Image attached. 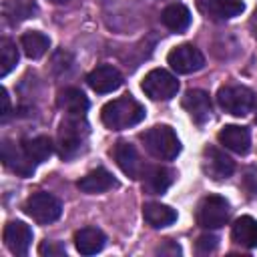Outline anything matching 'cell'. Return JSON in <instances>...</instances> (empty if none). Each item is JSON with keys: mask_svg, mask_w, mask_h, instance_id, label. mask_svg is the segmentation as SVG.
I'll return each mask as SVG.
<instances>
[{"mask_svg": "<svg viewBox=\"0 0 257 257\" xmlns=\"http://www.w3.org/2000/svg\"><path fill=\"white\" fill-rule=\"evenodd\" d=\"M241 185H243V189L249 195H257V167H247L245 169L243 179H241Z\"/></svg>", "mask_w": 257, "mask_h": 257, "instance_id": "cell-29", "label": "cell"}, {"mask_svg": "<svg viewBox=\"0 0 257 257\" xmlns=\"http://www.w3.org/2000/svg\"><path fill=\"white\" fill-rule=\"evenodd\" d=\"M0 98H2V120H6L8 114H10V96H8L6 88L0 90Z\"/></svg>", "mask_w": 257, "mask_h": 257, "instance_id": "cell-32", "label": "cell"}, {"mask_svg": "<svg viewBox=\"0 0 257 257\" xmlns=\"http://www.w3.org/2000/svg\"><path fill=\"white\" fill-rule=\"evenodd\" d=\"M116 187V179L102 167L86 173L80 181H78V189L82 193H88V195H96V193H104L108 189Z\"/></svg>", "mask_w": 257, "mask_h": 257, "instance_id": "cell-18", "label": "cell"}, {"mask_svg": "<svg viewBox=\"0 0 257 257\" xmlns=\"http://www.w3.org/2000/svg\"><path fill=\"white\" fill-rule=\"evenodd\" d=\"M161 20H163V24L169 30L181 32V30L189 28V24H191V12H189V8L185 4H169L163 10Z\"/></svg>", "mask_w": 257, "mask_h": 257, "instance_id": "cell-24", "label": "cell"}, {"mask_svg": "<svg viewBox=\"0 0 257 257\" xmlns=\"http://www.w3.org/2000/svg\"><path fill=\"white\" fill-rule=\"evenodd\" d=\"M22 147H24V151L28 153V157H30L36 165H38V163H44V161L52 155V151H54L52 141H50L48 137H44V135L32 137V139H24V141H22Z\"/></svg>", "mask_w": 257, "mask_h": 257, "instance_id": "cell-26", "label": "cell"}, {"mask_svg": "<svg viewBox=\"0 0 257 257\" xmlns=\"http://www.w3.org/2000/svg\"><path fill=\"white\" fill-rule=\"evenodd\" d=\"M36 12H38V6L32 0H8L2 6V14L10 24H18L22 20H28Z\"/></svg>", "mask_w": 257, "mask_h": 257, "instance_id": "cell-23", "label": "cell"}, {"mask_svg": "<svg viewBox=\"0 0 257 257\" xmlns=\"http://www.w3.org/2000/svg\"><path fill=\"white\" fill-rule=\"evenodd\" d=\"M104 233L96 227H82L74 233V247L80 255H94L104 247Z\"/></svg>", "mask_w": 257, "mask_h": 257, "instance_id": "cell-19", "label": "cell"}, {"mask_svg": "<svg viewBox=\"0 0 257 257\" xmlns=\"http://www.w3.org/2000/svg\"><path fill=\"white\" fill-rule=\"evenodd\" d=\"M38 253L42 257H64L66 249H64V245H60L56 241H42L38 247Z\"/></svg>", "mask_w": 257, "mask_h": 257, "instance_id": "cell-28", "label": "cell"}, {"mask_svg": "<svg viewBox=\"0 0 257 257\" xmlns=\"http://www.w3.org/2000/svg\"><path fill=\"white\" fill-rule=\"evenodd\" d=\"M86 122L84 116H68L66 120H62L60 128H58V155L62 159H70L74 157L86 139Z\"/></svg>", "mask_w": 257, "mask_h": 257, "instance_id": "cell-4", "label": "cell"}, {"mask_svg": "<svg viewBox=\"0 0 257 257\" xmlns=\"http://www.w3.org/2000/svg\"><path fill=\"white\" fill-rule=\"evenodd\" d=\"M217 102L225 112L233 116H245L255 106V92L243 84H225L217 92Z\"/></svg>", "mask_w": 257, "mask_h": 257, "instance_id": "cell-3", "label": "cell"}, {"mask_svg": "<svg viewBox=\"0 0 257 257\" xmlns=\"http://www.w3.org/2000/svg\"><path fill=\"white\" fill-rule=\"evenodd\" d=\"M217 237L215 235H211V233H205V235H201L199 239H197V251L201 253V255H207V253H213L215 249H217Z\"/></svg>", "mask_w": 257, "mask_h": 257, "instance_id": "cell-30", "label": "cell"}, {"mask_svg": "<svg viewBox=\"0 0 257 257\" xmlns=\"http://www.w3.org/2000/svg\"><path fill=\"white\" fill-rule=\"evenodd\" d=\"M167 62L171 64V68L179 74H191L197 72L205 66V56L203 52L193 46V44H181L177 48H173L167 56Z\"/></svg>", "mask_w": 257, "mask_h": 257, "instance_id": "cell-8", "label": "cell"}, {"mask_svg": "<svg viewBox=\"0 0 257 257\" xmlns=\"http://www.w3.org/2000/svg\"><path fill=\"white\" fill-rule=\"evenodd\" d=\"M143 118H145V106L128 94L106 102L100 110V120L110 131H122L135 126Z\"/></svg>", "mask_w": 257, "mask_h": 257, "instance_id": "cell-1", "label": "cell"}, {"mask_svg": "<svg viewBox=\"0 0 257 257\" xmlns=\"http://www.w3.org/2000/svg\"><path fill=\"white\" fill-rule=\"evenodd\" d=\"M229 219V201L221 195L205 197L197 207V223L205 229H219Z\"/></svg>", "mask_w": 257, "mask_h": 257, "instance_id": "cell-7", "label": "cell"}, {"mask_svg": "<svg viewBox=\"0 0 257 257\" xmlns=\"http://www.w3.org/2000/svg\"><path fill=\"white\" fill-rule=\"evenodd\" d=\"M175 181V171L169 167H145L143 171V189L151 195H161L165 193Z\"/></svg>", "mask_w": 257, "mask_h": 257, "instance_id": "cell-17", "label": "cell"}, {"mask_svg": "<svg viewBox=\"0 0 257 257\" xmlns=\"http://www.w3.org/2000/svg\"><path fill=\"white\" fill-rule=\"evenodd\" d=\"M199 10L213 20H229L245 10L241 0H197Z\"/></svg>", "mask_w": 257, "mask_h": 257, "instance_id": "cell-15", "label": "cell"}, {"mask_svg": "<svg viewBox=\"0 0 257 257\" xmlns=\"http://www.w3.org/2000/svg\"><path fill=\"white\" fill-rule=\"evenodd\" d=\"M203 171L207 177L213 181H223L229 179L235 171V163L217 147H205L203 151Z\"/></svg>", "mask_w": 257, "mask_h": 257, "instance_id": "cell-9", "label": "cell"}, {"mask_svg": "<svg viewBox=\"0 0 257 257\" xmlns=\"http://www.w3.org/2000/svg\"><path fill=\"white\" fill-rule=\"evenodd\" d=\"M157 253H161V255H179L181 253V247L177 243H173V241H167L163 247L157 249Z\"/></svg>", "mask_w": 257, "mask_h": 257, "instance_id": "cell-31", "label": "cell"}, {"mask_svg": "<svg viewBox=\"0 0 257 257\" xmlns=\"http://www.w3.org/2000/svg\"><path fill=\"white\" fill-rule=\"evenodd\" d=\"M4 243L14 255H26L32 243V229L22 221H10L4 227Z\"/></svg>", "mask_w": 257, "mask_h": 257, "instance_id": "cell-13", "label": "cell"}, {"mask_svg": "<svg viewBox=\"0 0 257 257\" xmlns=\"http://www.w3.org/2000/svg\"><path fill=\"white\" fill-rule=\"evenodd\" d=\"M24 211H26V215L32 217L36 223L48 225V223H52V221H56V219L60 217L62 205H60V201H58L54 195L40 191V193H34V195H30V197L26 199Z\"/></svg>", "mask_w": 257, "mask_h": 257, "instance_id": "cell-6", "label": "cell"}, {"mask_svg": "<svg viewBox=\"0 0 257 257\" xmlns=\"http://www.w3.org/2000/svg\"><path fill=\"white\" fill-rule=\"evenodd\" d=\"M143 217L151 227L163 229V227H169L177 221V211L171 209L169 205H163V203H147L143 207Z\"/></svg>", "mask_w": 257, "mask_h": 257, "instance_id": "cell-21", "label": "cell"}, {"mask_svg": "<svg viewBox=\"0 0 257 257\" xmlns=\"http://www.w3.org/2000/svg\"><path fill=\"white\" fill-rule=\"evenodd\" d=\"M217 139H219V143L225 149H229V151H233L237 155H245L249 151V147H251V133H249V128L247 126H239V124L223 126L219 131Z\"/></svg>", "mask_w": 257, "mask_h": 257, "instance_id": "cell-16", "label": "cell"}, {"mask_svg": "<svg viewBox=\"0 0 257 257\" xmlns=\"http://www.w3.org/2000/svg\"><path fill=\"white\" fill-rule=\"evenodd\" d=\"M255 122H257V116H255Z\"/></svg>", "mask_w": 257, "mask_h": 257, "instance_id": "cell-34", "label": "cell"}, {"mask_svg": "<svg viewBox=\"0 0 257 257\" xmlns=\"http://www.w3.org/2000/svg\"><path fill=\"white\" fill-rule=\"evenodd\" d=\"M58 106L66 110L68 116H84L88 110V98L78 88H64L58 94Z\"/></svg>", "mask_w": 257, "mask_h": 257, "instance_id": "cell-22", "label": "cell"}, {"mask_svg": "<svg viewBox=\"0 0 257 257\" xmlns=\"http://www.w3.org/2000/svg\"><path fill=\"white\" fill-rule=\"evenodd\" d=\"M141 88L153 100H171L179 92V80L165 68H155L145 74Z\"/></svg>", "mask_w": 257, "mask_h": 257, "instance_id": "cell-5", "label": "cell"}, {"mask_svg": "<svg viewBox=\"0 0 257 257\" xmlns=\"http://www.w3.org/2000/svg\"><path fill=\"white\" fill-rule=\"evenodd\" d=\"M50 2H54V4H64V2H68V0H50Z\"/></svg>", "mask_w": 257, "mask_h": 257, "instance_id": "cell-33", "label": "cell"}, {"mask_svg": "<svg viewBox=\"0 0 257 257\" xmlns=\"http://www.w3.org/2000/svg\"><path fill=\"white\" fill-rule=\"evenodd\" d=\"M231 237L235 243L253 249L257 247V221L249 215H241L239 219H235L233 227H231Z\"/></svg>", "mask_w": 257, "mask_h": 257, "instance_id": "cell-20", "label": "cell"}, {"mask_svg": "<svg viewBox=\"0 0 257 257\" xmlns=\"http://www.w3.org/2000/svg\"><path fill=\"white\" fill-rule=\"evenodd\" d=\"M86 82L94 92L106 94V92L116 90L122 84V74L110 64H100V66H96L88 72Z\"/></svg>", "mask_w": 257, "mask_h": 257, "instance_id": "cell-11", "label": "cell"}, {"mask_svg": "<svg viewBox=\"0 0 257 257\" xmlns=\"http://www.w3.org/2000/svg\"><path fill=\"white\" fill-rule=\"evenodd\" d=\"M183 108L189 112V116L197 122V124H203L209 120L211 116V98L205 90L201 88H191L185 92L183 96Z\"/></svg>", "mask_w": 257, "mask_h": 257, "instance_id": "cell-14", "label": "cell"}, {"mask_svg": "<svg viewBox=\"0 0 257 257\" xmlns=\"http://www.w3.org/2000/svg\"><path fill=\"white\" fill-rule=\"evenodd\" d=\"M18 62V50L16 44L8 38L0 40V76H6Z\"/></svg>", "mask_w": 257, "mask_h": 257, "instance_id": "cell-27", "label": "cell"}, {"mask_svg": "<svg viewBox=\"0 0 257 257\" xmlns=\"http://www.w3.org/2000/svg\"><path fill=\"white\" fill-rule=\"evenodd\" d=\"M2 163L6 165V169H10L12 173H16L20 177H30L36 169V163L28 157L24 147L14 145L12 141L2 143Z\"/></svg>", "mask_w": 257, "mask_h": 257, "instance_id": "cell-10", "label": "cell"}, {"mask_svg": "<svg viewBox=\"0 0 257 257\" xmlns=\"http://www.w3.org/2000/svg\"><path fill=\"white\" fill-rule=\"evenodd\" d=\"M141 141L149 155H153L159 161H173L181 153V141L169 124L151 126L141 135Z\"/></svg>", "mask_w": 257, "mask_h": 257, "instance_id": "cell-2", "label": "cell"}, {"mask_svg": "<svg viewBox=\"0 0 257 257\" xmlns=\"http://www.w3.org/2000/svg\"><path fill=\"white\" fill-rule=\"evenodd\" d=\"M112 157H114L118 169H120L124 175H128L131 179L143 177V171H145L143 161H141L137 149H135L131 143H124V141L116 143L114 149H112Z\"/></svg>", "mask_w": 257, "mask_h": 257, "instance_id": "cell-12", "label": "cell"}, {"mask_svg": "<svg viewBox=\"0 0 257 257\" xmlns=\"http://www.w3.org/2000/svg\"><path fill=\"white\" fill-rule=\"evenodd\" d=\"M20 46L24 50V54L28 58H40L48 52L50 48V38L38 30H30V32H24L22 38H20Z\"/></svg>", "mask_w": 257, "mask_h": 257, "instance_id": "cell-25", "label": "cell"}]
</instances>
